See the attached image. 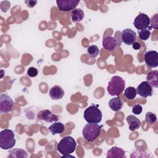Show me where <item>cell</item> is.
Wrapping results in <instances>:
<instances>
[{
	"label": "cell",
	"mask_w": 158,
	"mask_h": 158,
	"mask_svg": "<svg viewBox=\"0 0 158 158\" xmlns=\"http://www.w3.org/2000/svg\"><path fill=\"white\" fill-rule=\"evenodd\" d=\"M157 14H156L154 16L152 17L151 19H150V24L149 25H151L150 27H149V30L152 28H154L155 29H157Z\"/></svg>",
	"instance_id": "obj_26"
},
{
	"label": "cell",
	"mask_w": 158,
	"mask_h": 158,
	"mask_svg": "<svg viewBox=\"0 0 158 158\" xmlns=\"http://www.w3.org/2000/svg\"><path fill=\"white\" fill-rule=\"evenodd\" d=\"M125 87V80L120 76H114L108 83L107 92L110 96H118L124 90Z\"/></svg>",
	"instance_id": "obj_2"
},
{
	"label": "cell",
	"mask_w": 158,
	"mask_h": 158,
	"mask_svg": "<svg viewBox=\"0 0 158 158\" xmlns=\"http://www.w3.org/2000/svg\"><path fill=\"white\" fill-rule=\"evenodd\" d=\"M151 31L149 30L145 29L143 30H140L138 31V36L140 38V40L143 41H146L148 40L151 36Z\"/></svg>",
	"instance_id": "obj_25"
},
{
	"label": "cell",
	"mask_w": 158,
	"mask_h": 158,
	"mask_svg": "<svg viewBox=\"0 0 158 158\" xmlns=\"http://www.w3.org/2000/svg\"><path fill=\"white\" fill-rule=\"evenodd\" d=\"M126 120L129 125V129L131 131H135L141 127V122L140 120L134 115H130L127 116Z\"/></svg>",
	"instance_id": "obj_16"
},
{
	"label": "cell",
	"mask_w": 158,
	"mask_h": 158,
	"mask_svg": "<svg viewBox=\"0 0 158 158\" xmlns=\"http://www.w3.org/2000/svg\"><path fill=\"white\" fill-rule=\"evenodd\" d=\"M98 107L99 105L92 104L85 110L83 117L88 123H98L101 122L102 114Z\"/></svg>",
	"instance_id": "obj_3"
},
{
	"label": "cell",
	"mask_w": 158,
	"mask_h": 158,
	"mask_svg": "<svg viewBox=\"0 0 158 158\" xmlns=\"http://www.w3.org/2000/svg\"><path fill=\"white\" fill-rule=\"evenodd\" d=\"M101 127L98 123H88L86 124L82 130L83 138L89 142H93L99 136Z\"/></svg>",
	"instance_id": "obj_4"
},
{
	"label": "cell",
	"mask_w": 158,
	"mask_h": 158,
	"mask_svg": "<svg viewBox=\"0 0 158 158\" xmlns=\"http://www.w3.org/2000/svg\"><path fill=\"white\" fill-rule=\"evenodd\" d=\"M157 70H152L149 72L146 76V81L154 88L158 87V81H157Z\"/></svg>",
	"instance_id": "obj_18"
},
{
	"label": "cell",
	"mask_w": 158,
	"mask_h": 158,
	"mask_svg": "<svg viewBox=\"0 0 158 158\" xmlns=\"http://www.w3.org/2000/svg\"><path fill=\"white\" fill-rule=\"evenodd\" d=\"M123 106V102L120 97H115L110 99L109 101V106L111 110L117 112L120 110Z\"/></svg>",
	"instance_id": "obj_17"
},
{
	"label": "cell",
	"mask_w": 158,
	"mask_h": 158,
	"mask_svg": "<svg viewBox=\"0 0 158 158\" xmlns=\"http://www.w3.org/2000/svg\"><path fill=\"white\" fill-rule=\"evenodd\" d=\"M145 120L146 122L150 124V125H153L154 124L156 121H157V117L156 115L151 112H148L146 114L145 117Z\"/></svg>",
	"instance_id": "obj_24"
},
{
	"label": "cell",
	"mask_w": 158,
	"mask_h": 158,
	"mask_svg": "<svg viewBox=\"0 0 158 158\" xmlns=\"http://www.w3.org/2000/svg\"><path fill=\"white\" fill-rule=\"evenodd\" d=\"M9 155L8 157H17V158H27L28 157V154L26 151L22 149H14L9 151Z\"/></svg>",
	"instance_id": "obj_21"
},
{
	"label": "cell",
	"mask_w": 158,
	"mask_h": 158,
	"mask_svg": "<svg viewBox=\"0 0 158 158\" xmlns=\"http://www.w3.org/2000/svg\"><path fill=\"white\" fill-rule=\"evenodd\" d=\"M77 143L72 136H67L64 137L57 144V151L63 155V156L69 155L73 153L76 149Z\"/></svg>",
	"instance_id": "obj_1"
},
{
	"label": "cell",
	"mask_w": 158,
	"mask_h": 158,
	"mask_svg": "<svg viewBox=\"0 0 158 158\" xmlns=\"http://www.w3.org/2000/svg\"><path fill=\"white\" fill-rule=\"evenodd\" d=\"M107 158H126L125 152L120 148L114 146L109 149L106 154Z\"/></svg>",
	"instance_id": "obj_13"
},
{
	"label": "cell",
	"mask_w": 158,
	"mask_h": 158,
	"mask_svg": "<svg viewBox=\"0 0 158 158\" xmlns=\"http://www.w3.org/2000/svg\"><path fill=\"white\" fill-rule=\"evenodd\" d=\"M25 3L27 4V6L30 7V8H32L33 7H35L37 3V1L36 0H26L25 1Z\"/></svg>",
	"instance_id": "obj_29"
},
{
	"label": "cell",
	"mask_w": 158,
	"mask_h": 158,
	"mask_svg": "<svg viewBox=\"0 0 158 158\" xmlns=\"http://www.w3.org/2000/svg\"><path fill=\"white\" fill-rule=\"evenodd\" d=\"M84 16L85 14L83 11L79 8L75 9L71 12V19L73 23L81 22L83 19Z\"/></svg>",
	"instance_id": "obj_20"
},
{
	"label": "cell",
	"mask_w": 158,
	"mask_h": 158,
	"mask_svg": "<svg viewBox=\"0 0 158 158\" xmlns=\"http://www.w3.org/2000/svg\"><path fill=\"white\" fill-rule=\"evenodd\" d=\"M14 106V102L10 96L6 94H1L0 96V112L7 114L10 112Z\"/></svg>",
	"instance_id": "obj_6"
},
{
	"label": "cell",
	"mask_w": 158,
	"mask_h": 158,
	"mask_svg": "<svg viewBox=\"0 0 158 158\" xmlns=\"http://www.w3.org/2000/svg\"><path fill=\"white\" fill-rule=\"evenodd\" d=\"M64 91L61 86L59 85H55L52 86L49 92V96L52 99L58 100L61 99L64 95Z\"/></svg>",
	"instance_id": "obj_15"
},
{
	"label": "cell",
	"mask_w": 158,
	"mask_h": 158,
	"mask_svg": "<svg viewBox=\"0 0 158 158\" xmlns=\"http://www.w3.org/2000/svg\"><path fill=\"white\" fill-rule=\"evenodd\" d=\"M132 47L135 50H138L141 48V44L138 42H135L132 44Z\"/></svg>",
	"instance_id": "obj_30"
},
{
	"label": "cell",
	"mask_w": 158,
	"mask_h": 158,
	"mask_svg": "<svg viewBox=\"0 0 158 158\" xmlns=\"http://www.w3.org/2000/svg\"><path fill=\"white\" fill-rule=\"evenodd\" d=\"M38 73V70L33 67H30L27 70V75L30 77H35L37 76Z\"/></svg>",
	"instance_id": "obj_28"
},
{
	"label": "cell",
	"mask_w": 158,
	"mask_h": 158,
	"mask_svg": "<svg viewBox=\"0 0 158 158\" xmlns=\"http://www.w3.org/2000/svg\"><path fill=\"white\" fill-rule=\"evenodd\" d=\"M16 143L15 135L12 130L5 129L0 132V148L4 150L13 148Z\"/></svg>",
	"instance_id": "obj_5"
},
{
	"label": "cell",
	"mask_w": 158,
	"mask_h": 158,
	"mask_svg": "<svg viewBox=\"0 0 158 158\" xmlns=\"http://www.w3.org/2000/svg\"><path fill=\"white\" fill-rule=\"evenodd\" d=\"M49 130L51 132L52 135L56 134H60L64 131L65 126L61 122H54L48 128Z\"/></svg>",
	"instance_id": "obj_19"
},
{
	"label": "cell",
	"mask_w": 158,
	"mask_h": 158,
	"mask_svg": "<svg viewBox=\"0 0 158 158\" xmlns=\"http://www.w3.org/2000/svg\"><path fill=\"white\" fill-rule=\"evenodd\" d=\"M137 94L136 89L133 87V86H129L127 88L124 92V96L125 97L130 100L134 99Z\"/></svg>",
	"instance_id": "obj_22"
},
{
	"label": "cell",
	"mask_w": 158,
	"mask_h": 158,
	"mask_svg": "<svg viewBox=\"0 0 158 158\" xmlns=\"http://www.w3.org/2000/svg\"><path fill=\"white\" fill-rule=\"evenodd\" d=\"M80 0H57L56 3L59 10L61 12H69L76 9Z\"/></svg>",
	"instance_id": "obj_8"
},
{
	"label": "cell",
	"mask_w": 158,
	"mask_h": 158,
	"mask_svg": "<svg viewBox=\"0 0 158 158\" xmlns=\"http://www.w3.org/2000/svg\"><path fill=\"white\" fill-rule=\"evenodd\" d=\"M37 118L40 120H43L48 123L57 122L59 120L58 116L52 114L51 111L48 109H44L40 111L37 114Z\"/></svg>",
	"instance_id": "obj_12"
},
{
	"label": "cell",
	"mask_w": 158,
	"mask_h": 158,
	"mask_svg": "<svg viewBox=\"0 0 158 158\" xmlns=\"http://www.w3.org/2000/svg\"><path fill=\"white\" fill-rule=\"evenodd\" d=\"M144 62L148 67L150 68H156L158 65V53L156 51H148L144 55Z\"/></svg>",
	"instance_id": "obj_9"
},
{
	"label": "cell",
	"mask_w": 158,
	"mask_h": 158,
	"mask_svg": "<svg viewBox=\"0 0 158 158\" xmlns=\"http://www.w3.org/2000/svg\"><path fill=\"white\" fill-rule=\"evenodd\" d=\"M136 89L137 94L144 98L151 96L153 93L152 87L146 81L141 82L139 85H138Z\"/></svg>",
	"instance_id": "obj_10"
},
{
	"label": "cell",
	"mask_w": 158,
	"mask_h": 158,
	"mask_svg": "<svg viewBox=\"0 0 158 158\" xmlns=\"http://www.w3.org/2000/svg\"><path fill=\"white\" fill-rule=\"evenodd\" d=\"M103 48L109 51H114L117 46V41L116 39L113 36H106L102 40Z\"/></svg>",
	"instance_id": "obj_14"
},
{
	"label": "cell",
	"mask_w": 158,
	"mask_h": 158,
	"mask_svg": "<svg viewBox=\"0 0 158 158\" xmlns=\"http://www.w3.org/2000/svg\"><path fill=\"white\" fill-rule=\"evenodd\" d=\"M99 53V49L96 45H91L87 48V54L91 57H96Z\"/></svg>",
	"instance_id": "obj_23"
},
{
	"label": "cell",
	"mask_w": 158,
	"mask_h": 158,
	"mask_svg": "<svg viewBox=\"0 0 158 158\" xmlns=\"http://www.w3.org/2000/svg\"><path fill=\"white\" fill-rule=\"evenodd\" d=\"M136 39V33L130 28H126L121 33V41L127 45H131L135 42Z\"/></svg>",
	"instance_id": "obj_11"
},
{
	"label": "cell",
	"mask_w": 158,
	"mask_h": 158,
	"mask_svg": "<svg viewBox=\"0 0 158 158\" xmlns=\"http://www.w3.org/2000/svg\"><path fill=\"white\" fill-rule=\"evenodd\" d=\"M150 18L148 15L139 12V14L135 17L133 25L137 30H145L149 27Z\"/></svg>",
	"instance_id": "obj_7"
},
{
	"label": "cell",
	"mask_w": 158,
	"mask_h": 158,
	"mask_svg": "<svg viewBox=\"0 0 158 158\" xmlns=\"http://www.w3.org/2000/svg\"><path fill=\"white\" fill-rule=\"evenodd\" d=\"M143 110V107L140 104H135L132 107V112L135 115H139Z\"/></svg>",
	"instance_id": "obj_27"
}]
</instances>
